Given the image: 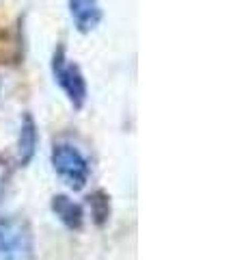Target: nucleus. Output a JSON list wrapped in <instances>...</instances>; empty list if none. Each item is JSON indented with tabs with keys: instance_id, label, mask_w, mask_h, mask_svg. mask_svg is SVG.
<instances>
[{
	"instance_id": "1",
	"label": "nucleus",
	"mask_w": 246,
	"mask_h": 260,
	"mask_svg": "<svg viewBox=\"0 0 246 260\" xmlns=\"http://www.w3.org/2000/svg\"><path fill=\"white\" fill-rule=\"evenodd\" d=\"M35 239L28 221L20 217H0V260H32Z\"/></svg>"
},
{
	"instance_id": "2",
	"label": "nucleus",
	"mask_w": 246,
	"mask_h": 260,
	"mask_svg": "<svg viewBox=\"0 0 246 260\" xmlns=\"http://www.w3.org/2000/svg\"><path fill=\"white\" fill-rule=\"evenodd\" d=\"M52 74H54V80L59 83V87L63 89V93L71 102V107L80 111L89 98L87 80H85L80 65L67 59L63 44L56 46V50L52 54Z\"/></svg>"
},
{
	"instance_id": "3",
	"label": "nucleus",
	"mask_w": 246,
	"mask_h": 260,
	"mask_svg": "<svg viewBox=\"0 0 246 260\" xmlns=\"http://www.w3.org/2000/svg\"><path fill=\"white\" fill-rule=\"evenodd\" d=\"M50 158H52L54 172L67 182L69 189L73 191L85 189V184L89 182V176H91V165H89L87 156L76 145L67 141L54 143Z\"/></svg>"
},
{
	"instance_id": "4",
	"label": "nucleus",
	"mask_w": 246,
	"mask_h": 260,
	"mask_svg": "<svg viewBox=\"0 0 246 260\" xmlns=\"http://www.w3.org/2000/svg\"><path fill=\"white\" fill-rule=\"evenodd\" d=\"M67 5H69L71 20L80 32L87 35V32H91L100 26V22L104 18L100 0H67Z\"/></svg>"
},
{
	"instance_id": "5",
	"label": "nucleus",
	"mask_w": 246,
	"mask_h": 260,
	"mask_svg": "<svg viewBox=\"0 0 246 260\" xmlns=\"http://www.w3.org/2000/svg\"><path fill=\"white\" fill-rule=\"evenodd\" d=\"M37 143H39L37 124L30 113H26L20 126V135H18V165L20 167H26L32 160V156L37 152Z\"/></svg>"
},
{
	"instance_id": "6",
	"label": "nucleus",
	"mask_w": 246,
	"mask_h": 260,
	"mask_svg": "<svg viewBox=\"0 0 246 260\" xmlns=\"http://www.w3.org/2000/svg\"><path fill=\"white\" fill-rule=\"evenodd\" d=\"M52 213L63 221L65 228L69 230H80L85 223V210L80 204L69 200L67 195H54L52 198Z\"/></svg>"
},
{
	"instance_id": "7",
	"label": "nucleus",
	"mask_w": 246,
	"mask_h": 260,
	"mask_svg": "<svg viewBox=\"0 0 246 260\" xmlns=\"http://www.w3.org/2000/svg\"><path fill=\"white\" fill-rule=\"evenodd\" d=\"M89 206H91V213L95 217V223L102 225L106 219L110 215V202H108V195L104 191H95L93 195H89Z\"/></svg>"
}]
</instances>
